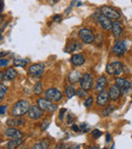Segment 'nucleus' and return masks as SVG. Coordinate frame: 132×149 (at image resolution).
I'll use <instances>...</instances> for the list:
<instances>
[{"label": "nucleus", "instance_id": "obj_1", "mask_svg": "<svg viewBox=\"0 0 132 149\" xmlns=\"http://www.w3.org/2000/svg\"><path fill=\"white\" fill-rule=\"evenodd\" d=\"M30 102L28 100H25V99H21V100H19L16 103L13 105L12 109H11V114L13 116H25V113H28L30 110Z\"/></svg>", "mask_w": 132, "mask_h": 149}, {"label": "nucleus", "instance_id": "obj_2", "mask_svg": "<svg viewBox=\"0 0 132 149\" xmlns=\"http://www.w3.org/2000/svg\"><path fill=\"white\" fill-rule=\"evenodd\" d=\"M37 104L41 109L48 112H53L55 110H57L58 108L57 104H55L53 101H51L49 99H45V98H39L37 100Z\"/></svg>", "mask_w": 132, "mask_h": 149}, {"label": "nucleus", "instance_id": "obj_3", "mask_svg": "<svg viewBox=\"0 0 132 149\" xmlns=\"http://www.w3.org/2000/svg\"><path fill=\"white\" fill-rule=\"evenodd\" d=\"M123 64L120 61H113L111 63L107 64V68H106V72H108V74L110 76H120L123 72Z\"/></svg>", "mask_w": 132, "mask_h": 149}, {"label": "nucleus", "instance_id": "obj_4", "mask_svg": "<svg viewBox=\"0 0 132 149\" xmlns=\"http://www.w3.org/2000/svg\"><path fill=\"white\" fill-rule=\"evenodd\" d=\"M79 85L80 88L83 89L85 91H89L94 86V78L91 74L87 72L81 76L80 80H79Z\"/></svg>", "mask_w": 132, "mask_h": 149}, {"label": "nucleus", "instance_id": "obj_5", "mask_svg": "<svg viewBox=\"0 0 132 149\" xmlns=\"http://www.w3.org/2000/svg\"><path fill=\"white\" fill-rule=\"evenodd\" d=\"M78 36L81 41L85 44H91L95 41V34H94V32L89 29H87V28L79 30Z\"/></svg>", "mask_w": 132, "mask_h": 149}, {"label": "nucleus", "instance_id": "obj_6", "mask_svg": "<svg viewBox=\"0 0 132 149\" xmlns=\"http://www.w3.org/2000/svg\"><path fill=\"white\" fill-rule=\"evenodd\" d=\"M102 15H104L105 17H107L108 19H110L111 21H118L121 17L119 11H117L116 9L112 8L109 6H103L101 8Z\"/></svg>", "mask_w": 132, "mask_h": 149}, {"label": "nucleus", "instance_id": "obj_7", "mask_svg": "<svg viewBox=\"0 0 132 149\" xmlns=\"http://www.w3.org/2000/svg\"><path fill=\"white\" fill-rule=\"evenodd\" d=\"M45 96L47 99L51 100V101L58 102L62 99L63 94H62V92L60 91L59 89H57V88H50V89H48L47 91H46Z\"/></svg>", "mask_w": 132, "mask_h": 149}, {"label": "nucleus", "instance_id": "obj_8", "mask_svg": "<svg viewBox=\"0 0 132 149\" xmlns=\"http://www.w3.org/2000/svg\"><path fill=\"white\" fill-rule=\"evenodd\" d=\"M44 70H45V65L43 63H35L29 68V74L32 77H41Z\"/></svg>", "mask_w": 132, "mask_h": 149}, {"label": "nucleus", "instance_id": "obj_9", "mask_svg": "<svg viewBox=\"0 0 132 149\" xmlns=\"http://www.w3.org/2000/svg\"><path fill=\"white\" fill-rule=\"evenodd\" d=\"M44 116V110L41 109L38 105H33L30 107V110L28 112V116L31 120H39Z\"/></svg>", "mask_w": 132, "mask_h": 149}, {"label": "nucleus", "instance_id": "obj_10", "mask_svg": "<svg viewBox=\"0 0 132 149\" xmlns=\"http://www.w3.org/2000/svg\"><path fill=\"white\" fill-rule=\"evenodd\" d=\"M115 83H116V85L121 89L122 93H127L132 86V83L129 81V80L122 79V78H116Z\"/></svg>", "mask_w": 132, "mask_h": 149}, {"label": "nucleus", "instance_id": "obj_11", "mask_svg": "<svg viewBox=\"0 0 132 149\" xmlns=\"http://www.w3.org/2000/svg\"><path fill=\"white\" fill-rule=\"evenodd\" d=\"M98 22H99L102 29L105 30V31H110V30L112 29L113 22H112L110 19H108L107 17H105L104 15H102V13L98 15Z\"/></svg>", "mask_w": 132, "mask_h": 149}, {"label": "nucleus", "instance_id": "obj_12", "mask_svg": "<svg viewBox=\"0 0 132 149\" xmlns=\"http://www.w3.org/2000/svg\"><path fill=\"white\" fill-rule=\"evenodd\" d=\"M110 96H109V91L107 90H103L102 92H100L99 95L97 97V104L99 106H106L110 101Z\"/></svg>", "mask_w": 132, "mask_h": 149}, {"label": "nucleus", "instance_id": "obj_13", "mask_svg": "<svg viewBox=\"0 0 132 149\" xmlns=\"http://www.w3.org/2000/svg\"><path fill=\"white\" fill-rule=\"evenodd\" d=\"M126 44L124 41H117L113 47V53L118 56H122L126 52Z\"/></svg>", "mask_w": 132, "mask_h": 149}, {"label": "nucleus", "instance_id": "obj_14", "mask_svg": "<svg viewBox=\"0 0 132 149\" xmlns=\"http://www.w3.org/2000/svg\"><path fill=\"white\" fill-rule=\"evenodd\" d=\"M122 95V91L117 85H113L110 87L109 89V96H110V99L113 100V101H116L118 100Z\"/></svg>", "mask_w": 132, "mask_h": 149}, {"label": "nucleus", "instance_id": "obj_15", "mask_svg": "<svg viewBox=\"0 0 132 149\" xmlns=\"http://www.w3.org/2000/svg\"><path fill=\"white\" fill-rule=\"evenodd\" d=\"M4 134L6 137H8V138H12V139L23 138V132H21V131L17 130V129H15V128H10V127H8V128L5 130Z\"/></svg>", "mask_w": 132, "mask_h": 149}, {"label": "nucleus", "instance_id": "obj_16", "mask_svg": "<svg viewBox=\"0 0 132 149\" xmlns=\"http://www.w3.org/2000/svg\"><path fill=\"white\" fill-rule=\"evenodd\" d=\"M112 33H113V36L118 39L122 36V33H123V28H122V24L118 21L113 22V25H112Z\"/></svg>", "mask_w": 132, "mask_h": 149}, {"label": "nucleus", "instance_id": "obj_17", "mask_svg": "<svg viewBox=\"0 0 132 149\" xmlns=\"http://www.w3.org/2000/svg\"><path fill=\"white\" fill-rule=\"evenodd\" d=\"M23 124H25V120H23L21 118H19V116H13V118H10L6 120V125L8 127H10V128L23 126Z\"/></svg>", "mask_w": 132, "mask_h": 149}, {"label": "nucleus", "instance_id": "obj_18", "mask_svg": "<svg viewBox=\"0 0 132 149\" xmlns=\"http://www.w3.org/2000/svg\"><path fill=\"white\" fill-rule=\"evenodd\" d=\"M70 61L73 65L75 66H79V65H82L85 61V56L82 55L81 53H76V54H73L70 58Z\"/></svg>", "mask_w": 132, "mask_h": 149}, {"label": "nucleus", "instance_id": "obj_19", "mask_svg": "<svg viewBox=\"0 0 132 149\" xmlns=\"http://www.w3.org/2000/svg\"><path fill=\"white\" fill-rule=\"evenodd\" d=\"M107 78L105 76H101L99 79L97 80V84H96V91L102 92L103 90H105V87L107 86Z\"/></svg>", "mask_w": 132, "mask_h": 149}, {"label": "nucleus", "instance_id": "obj_20", "mask_svg": "<svg viewBox=\"0 0 132 149\" xmlns=\"http://www.w3.org/2000/svg\"><path fill=\"white\" fill-rule=\"evenodd\" d=\"M23 143V138H17V139L9 140L8 143H7V149H17Z\"/></svg>", "mask_w": 132, "mask_h": 149}, {"label": "nucleus", "instance_id": "obj_21", "mask_svg": "<svg viewBox=\"0 0 132 149\" xmlns=\"http://www.w3.org/2000/svg\"><path fill=\"white\" fill-rule=\"evenodd\" d=\"M80 78H81V74L78 70H72V72H70V74H68V81L70 82L71 84L79 82Z\"/></svg>", "mask_w": 132, "mask_h": 149}, {"label": "nucleus", "instance_id": "obj_22", "mask_svg": "<svg viewBox=\"0 0 132 149\" xmlns=\"http://www.w3.org/2000/svg\"><path fill=\"white\" fill-rule=\"evenodd\" d=\"M17 77V72L15 70V68H8L4 72V78L6 80H9V81H12L15 78Z\"/></svg>", "mask_w": 132, "mask_h": 149}, {"label": "nucleus", "instance_id": "obj_23", "mask_svg": "<svg viewBox=\"0 0 132 149\" xmlns=\"http://www.w3.org/2000/svg\"><path fill=\"white\" fill-rule=\"evenodd\" d=\"M50 147V142L47 139H43L41 142L35 144L31 149H49Z\"/></svg>", "mask_w": 132, "mask_h": 149}, {"label": "nucleus", "instance_id": "obj_24", "mask_svg": "<svg viewBox=\"0 0 132 149\" xmlns=\"http://www.w3.org/2000/svg\"><path fill=\"white\" fill-rule=\"evenodd\" d=\"M76 94V90L74 89V87H73L72 85H67L65 87V95L67 96V98H72L73 96Z\"/></svg>", "mask_w": 132, "mask_h": 149}, {"label": "nucleus", "instance_id": "obj_25", "mask_svg": "<svg viewBox=\"0 0 132 149\" xmlns=\"http://www.w3.org/2000/svg\"><path fill=\"white\" fill-rule=\"evenodd\" d=\"M28 63H29V59H23V58H14L13 59V65L14 66L25 68Z\"/></svg>", "mask_w": 132, "mask_h": 149}, {"label": "nucleus", "instance_id": "obj_26", "mask_svg": "<svg viewBox=\"0 0 132 149\" xmlns=\"http://www.w3.org/2000/svg\"><path fill=\"white\" fill-rule=\"evenodd\" d=\"M81 45L80 44H78V42H72V43H69L68 45L66 46V52H72L74 51V50H76L77 48H80Z\"/></svg>", "mask_w": 132, "mask_h": 149}, {"label": "nucleus", "instance_id": "obj_27", "mask_svg": "<svg viewBox=\"0 0 132 149\" xmlns=\"http://www.w3.org/2000/svg\"><path fill=\"white\" fill-rule=\"evenodd\" d=\"M33 92L35 95H41L43 93V85H42L41 82H38L33 88Z\"/></svg>", "mask_w": 132, "mask_h": 149}, {"label": "nucleus", "instance_id": "obj_28", "mask_svg": "<svg viewBox=\"0 0 132 149\" xmlns=\"http://www.w3.org/2000/svg\"><path fill=\"white\" fill-rule=\"evenodd\" d=\"M7 91H8V88L5 85H3V84H0V100H2L3 98H4Z\"/></svg>", "mask_w": 132, "mask_h": 149}, {"label": "nucleus", "instance_id": "obj_29", "mask_svg": "<svg viewBox=\"0 0 132 149\" xmlns=\"http://www.w3.org/2000/svg\"><path fill=\"white\" fill-rule=\"evenodd\" d=\"M114 109H115V106L110 105V106H108V107H106L105 109L102 111V114H103V116H109L110 113H112V112L114 111Z\"/></svg>", "mask_w": 132, "mask_h": 149}, {"label": "nucleus", "instance_id": "obj_30", "mask_svg": "<svg viewBox=\"0 0 132 149\" xmlns=\"http://www.w3.org/2000/svg\"><path fill=\"white\" fill-rule=\"evenodd\" d=\"M76 95L80 98H85V97H87V91H85V90L80 88V89L76 90Z\"/></svg>", "mask_w": 132, "mask_h": 149}, {"label": "nucleus", "instance_id": "obj_31", "mask_svg": "<svg viewBox=\"0 0 132 149\" xmlns=\"http://www.w3.org/2000/svg\"><path fill=\"white\" fill-rule=\"evenodd\" d=\"M93 102H94V98L93 97H87V99H85V106L87 108H89L91 106V104H93Z\"/></svg>", "mask_w": 132, "mask_h": 149}, {"label": "nucleus", "instance_id": "obj_32", "mask_svg": "<svg viewBox=\"0 0 132 149\" xmlns=\"http://www.w3.org/2000/svg\"><path fill=\"white\" fill-rule=\"evenodd\" d=\"M91 135H93V137L95 139H98V138H100L102 135H103V133H102L100 130H98V129H96V130H94L93 132H91Z\"/></svg>", "mask_w": 132, "mask_h": 149}, {"label": "nucleus", "instance_id": "obj_33", "mask_svg": "<svg viewBox=\"0 0 132 149\" xmlns=\"http://www.w3.org/2000/svg\"><path fill=\"white\" fill-rule=\"evenodd\" d=\"M49 126H50V122H49V120H44V122L42 123V125H41V129H42V130H43V131H45L46 129H47Z\"/></svg>", "mask_w": 132, "mask_h": 149}, {"label": "nucleus", "instance_id": "obj_34", "mask_svg": "<svg viewBox=\"0 0 132 149\" xmlns=\"http://www.w3.org/2000/svg\"><path fill=\"white\" fill-rule=\"evenodd\" d=\"M7 65H8V60L4 59V58H0V66L4 68V66H7Z\"/></svg>", "mask_w": 132, "mask_h": 149}, {"label": "nucleus", "instance_id": "obj_35", "mask_svg": "<svg viewBox=\"0 0 132 149\" xmlns=\"http://www.w3.org/2000/svg\"><path fill=\"white\" fill-rule=\"evenodd\" d=\"M87 123H82V124L80 125V129H81V130H82L85 133H87V132H89V129H87Z\"/></svg>", "mask_w": 132, "mask_h": 149}, {"label": "nucleus", "instance_id": "obj_36", "mask_svg": "<svg viewBox=\"0 0 132 149\" xmlns=\"http://www.w3.org/2000/svg\"><path fill=\"white\" fill-rule=\"evenodd\" d=\"M5 111H6V106L0 105V114H5Z\"/></svg>", "mask_w": 132, "mask_h": 149}, {"label": "nucleus", "instance_id": "obj_37", "mask_svg": "<svg viewBox=\"0 0 132 149\" xmlns=\"http://www.w3.org/2000/svg\"><path fill=\"white\" fill-rule=\"evenodd\" d=\"M64 112H66V109H61L60 110V114H59V120H63V116H64Z\"/></svg>", "mask_w": 132, "mask_h": 149}, {"label": "nucleus", "instance_id": "obj_38", "mask_svg": "<svg viewBox=\"0 0 132 149\" xmlns=\"http://www.w3.org/2000/svg\"><path fill=\"white\" fill-rule=\"evenodd\" d=\"M3 8H4V2H3V0H0V13L3 11Z\"/></svg>", "mask_w": 132, "mask_h": 149}, {"label": "nucleus", "instance_id": "obj_39", "mask_svg": "<svg viewBox=\"0 0 132 149\" xmlns=\"http://www.w3.org/2000/svg\"><path fill=\"white\" fill-rule=\"evenodd\" d=\"M60 19H61V15H56L55 17H54L53 21H54V22H59Z\"/></svg>", "mask_w": 132, "mask_h": 149}, {"label": "nucleus", "instance_id": "obj_40", "mask_svg": "<svg viewBox=\"0 0 132 149\" xmlns=\"http://www.w3.org/2000/svg\"><path fill=\"white\" fill-rule=\"evenodd\" d=\"M71 129H72V131H75V132H78L79 131V127L76 126V125H73V126L71 127Z\"/></svg>", "mask_w": 132, "mask_h": 149}, {"label": "nucleus", "instance_id": "obj_41", "mask_svg": "<svg viewBox=\"0 0 132 149\" xmlns=\"http://www.w3.org/2000/svg\"><path fill=\"white\" fill-rule=\"evenodd\" d=\"M110 141H111V135H110L109 133H108V134L106 135V142L109 143Z\"/></svg>", "mask_w": 132, "mask_h": 149}, {"label": "nucleus", "instance_id": "obj_42", "mask_svg": "<svg viewBox=\"0 0 132 149\" xmlns=\"http://www.w3.org/2000/svg\"><path fill=\"white\" fill-rule=\"evenodd\" d=\"M69 149H81V146L80 145H73V146H71Z\"/></svg>", "mask_w": 132, "mask_h": 149}, {"label": "nucleus", "instance_id": "obj_43", "mask_svg": "<svg viewBox=\"0 0 132 149\" xmlns=\"http://www.w3.org/2000/svg\"><path fill=\"white\" fill-rule=\"evenodd\" d=\"M3 79H4V74H3V72L0 70V83L3 81Z\"/></svg>", "mask_w": 132, "mask_h": 149}, {"label": "nucleus", "instance_id": "obj_44", "mask_svg": "<svg viewBox=\"0 0 132 149\" xmlns=\"http://www.w3.org/2000/svg\"><path fill=\"white\" fill-rule=\"evenodd\" d=\"M54 149H65V147L62 146V145H57V146H55Z\"/></svg>", "mask_w": 132, "mask_h": 149}, {"label": "nucleus", "instance_id": "obj_45", "mask_svg": "<svg viewBox=\"0 0 132 149\" xmlns=\"http://www.w3.org/2000/svg\"><path fill=\"white\" fill-rule=\"evenodd\" d=\"M7 54H8V52H0V57H1V56L7 55Z\"/></svg>", "mask_w": 132, "mask_h": 149}, {"label": "nucleus", "instance_id": "obj_46", "mask_svg": "<svg viewBox=\"0 0 132 149\" xmlns=\"http://www.w3.org/2000/svg\"><path fill=\"white\" fill-rule=\"evenodd\" d=\"M69 120H68V125H71V122H72V116H68Z\"/></svg>", "mask_w": 132, "mask_h": 149}, {"label": "nucleus", "instance_id": "obj_47", "mask_svg": "<svg viewBox=\"0 0 132 149\" xmlns=\"http://www.w3.org/2000/svg\"><path fill=\"white\" fill-rule=\"evenodd\" d=\"M87 149H99L97 146H89V147H87Z\"/></svg>", "mask_w": 132, "mask_h": 149}, {"label": "nucleus", "instance_id": "obj_48", "mask_svg": "<svg viewBox=\"0 0 132 149\" xmlns=\"http://www.w3.org/2000/svg\"><path fill=\"white\" fill-rule=\"evenodd\" d=\"M2 15H0V23H1V22H2Z\"/></svg>", "mask_w": 132, "mask_h": 149}, {"label": "nucleus", "instance_id": "obj_49", "mask_svg": "<svg viewBox=\"0 0 132 149\" xmlns=\"http://www.w3.org/2000/svg\"><path fill=\"white\" fill-rule=\"evenodd\" d=\"M114 147H115V144H113V145H112V146H111V148H110V149H114Z\"/></svg>", "mask_w": 132, "mask_h": 149}, {"label": "nucleus", "instance_id": "obj_50", "mask_svg": "<svg viewBox=\"0 0 132 149\" xmlns=\"http://www.w3.org/2000/svg\"><path fill=\"white\" fill-rule=\"evenodd\" d=\"M52 1H53V2L55 3V2H57V1H59V0H52Z\"/></svg>", "mask_w": 132, "mask_h": 149}, {"label": "nucleus", "instance_id": "obj_51", "mask_svg": "<svg viewBox=\"0 0 132 149\" xmlns=\"http://www.w3.org/2000/svg\"><path fill=\"white\" fill-rule=\"evenodd\" d=\"M1 39H2V36H1V35H0V40H1Z\"/></svg>", "mask_w": 132, "mask_h": 149}, {"label": "nucleus", "instance_id": "obj_52", "mask_svg": "<svg viewBox=\"0 0 132 149\" xmlns=\"http://www.w3.org/2000/svg\"><path fill=\"white\" fill-rule=\"evenodd\" d=\"M104 149H108V148H104Z\"/></svg>", "mask_w": 132, "mask_h": 149}]
</instances>
